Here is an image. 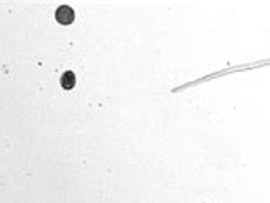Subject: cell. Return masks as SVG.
<instances>
[{"mask_svg":"<svg viewBox=\"0 0 270 203\" xmlns=\"http://www.w3.org/2000/svg\"><path fill=\"white\" fill-rule=\"evenodd\" d=\"M55 19L58 24L69 26L74 23V19H76V12H74V9L69 6H60L55 12Z\"/></svg>","mask_w":270,"mask_h":203,"instance_id":"obj_1","label":"cell"},{"mask_svg":"<svg viewBox=\"0 0 270 203\" xmlns=\"http://www.w3.org/2000/svg\"><path fill=\"white\" fill-rule=\"evenodd\" d=\"M76 73L71 72V70H67V72H63L62 73V77H60V85L65 89V90H71L76 87Z\"/></svg>","mask_w":270,"mask_h":203,"instance_id":"obj_2","label":"cell"}]
</instances>
